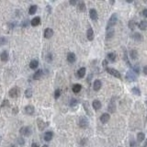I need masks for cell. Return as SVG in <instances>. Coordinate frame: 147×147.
Instances as JSON below:
<instances>
[{
  "mask_svg": "<svg viewBox=\"0 0 147 147\" xmlns=\"http://www.w3.org/2000/svg\"><path fill=\"white\" fill-rule=\"evenodd\" d=\"M39 66V62L38 60H32L31 62L29 63V67L31 69H36Z\"/></svg>",
  "mask_w": 147,
  "mask_h": 147,
  "instance_id": "22",
  "label": "cell"
},
{
  "mask_svg": "<svg viewBox=\"0 0 147 147\" xmlns=\"http://www.w3.org/2000/svg\"><path fill=\"white\" fill-rule=\"evenodd\" d=\"M6 42H7V40L5 39L4 37H2V38L0 39V45H4Z\"/></svg>",
  "mask_w": 147,
  "mask_h": 147,
  "instance_id": "40",
  "label": "cell"
},
{
  "mask_svg": "<svg viewBox=\"0 0 147 147\" xmlns=\"http://www.w3.org/2000/svg\"><path fill=\"white\" fill-rule=\"evenodd\" d=\"M31 147H39V145L37 144H31Z\"/></svg>",
  "mask_w": 147,
  "mask_h": 147,
  "instance_id": "45",
  "label": "cell"
},
{
  "mask_svg": "<svg viewBox=\"0 0 147 147\" xmlns=\"http://www.w3.org/2000/svg\"><path fill=\"white\" fill-rule=\"evenodd\" d=\"M107 59H108L110 62H115V60H116V53H115V52H110V53H108V56H107Z\"/></svg>",
  "mask_w": 147,
  "mask_h": 147,
  "instance_id": "26",
  "label": "cell"
},
{
  "mask_svg": "<svg viewBox=\"0 0 147 147\" xmlns=\"http://www.w3.org/2000/svg\"><path fill=\"white\" fill-rule=\"evenodd\" d=\"M86 37H87V39L89 41H93L94 39V31H93V29L91 28H89L87 29V32H86Z\"/></svg>",
  "mask_w": 147,
  "mask_h": 147,
  "instance_id": "19",
  "label": "cell"
},
{
  "mask_svg": "<svg viewBox=\"0 0 147 147\" xmlns=\"http://www.w3.org/2000/svg\"><path fill=\"white\" fill-rule=\"evenodd\" d=\"M109 119H110V116L108 113H104V114H102L100 116V121H101L102 123H104V124L109 121Z\"/></svg>",
  "mask_w": 147,
  "mask_h": 147,
  "instance_id": "11",
  "label": "cell"
},
{
  "mask_svg": "<svg viewBox=\"0 0 147 147\" xmlns=\"http://www.w3.org/2000/svg\"><path fill=\"white\" fill-rule=\"evenodd\" d=\"M143 15H144L145 18H147V8H146V9H144V11H143Z\"/></svg>",
  "mask_w": 147,
  "mask_h": 147,
  "instance_id": "44",
  "label": "cell"
},
{
  "mask_svg": "<svg viewBox=\"0 0 147 147\" xmlns=\"http://www.w3.org/2000/svg\"><path fill=\"white\" fill-rule=\"evenodd\" d=\"M106 71L109 74V75H113V76H115L116 78H121V75L120 74V72L119 71H117L116 69H113V68H109V67H107L106 68Z\"/></svg>",
  "mask_w": 147,
  "mask_h": 147,
  "instance_id": "3",
  "label": "cell"
},
{
  "mask_svg": "<svg viewBox=\"0 0 147 147\" xmlns=\"http://www.w3.org/2000/svg\"><path fill=\"white\" fill-rule=\"evenodd\" d=\"M85 75V67H81V68L79 69L77 73H76V75H77V77L78 78H83Z\"/></svg>",
  "mask_w": 147,
  "mask_h": 147,
  "instance_id": "15",
  "label": "cell"
},
{
  "mask_svg": "<svg viewBox=\"0 0 147 147\" xmlns=\"http://www.w3.org/2000/svg\"><path fill=\"white\" fill-rule=\"evenodd\" d=\"M24 110H25V113H26L27 115H32L33 113H34L35 108H34V107H33L32 105H28V106L25 107Z\"/></svg>",
  "mask_w": 147,
  "mask_h": 147,
  "instance_id": "8",
  "label": "cell"
},
{
  "mask_svg": "<svg viewBox=\"0 0 147 147\" xmlns=\"http://www.w3.org/2000/svg\"><path fill=\"white\" fill-rule=\"evenodd\" d=\"M113 34H114V30H113V29L107 30V38H108V39L111 38V37L113 36Z\"/></svg>",
  "mask_w": 147,
  "mask_h": 147,
  "instance_id": "34",
  "label": "cell"
},
{
  "mask_svg": "<svg viewBox=\"0 0 147 147\" xmlns=\"http://www.w3.org/2000/svg\"><path fill=\"white\" fill-rule=\"evenodd\" d=\"M20 134H22V135H24V136H29V135L31 134V132H32V130H31V128L24 126V127L20 128Z\"/></svg>",
  "mask_w": 147,
  "mask_h": 147,
  "instance_id": "4",
  "label": "cell"
},
{
  "mask_svg": "<svg viewBox=\"0 0 147 147\" xmlns=\"http://www.w3.org/2000/svg\"><path fill=\"white\" fill-rule=\"evenodd\" d=\"M5 106H7V107L9 106V102H8V100H7V99H6V100H4L3 103H2V105H1V107H2V108L5 107Z\"/></svg>",
  "mask_w": 147,
  "mask_h": 147,
  "instance_id": "38",
  "label": "cell"
},
{
  "mask_svg": "<svg viewBox=\"0 0 147 147\" xmlns=\"http://www.w3.org/2000/svg\"><path fill=\"white\" fill-rule=\"evenodd\" d=\"M130 54H131V59H133V60H136V59H137L138 53H137V52H136L135 50H131V52H130Z\"/></svg>",
  "mask_w": 147,
  "mask_h": 147,
  "instance_id": "31",
  "label": "cell"
},
{
  "mask_svg": "<svg viewBox=\"0 0 147 147\" xmlns=\"http://www.w3.org/2000/svg\"><path fill=\"white\" fill-rule=\"evenodd\" d=\"M76 60V57H75V54L74 52H69L67 54V61H68L70 63H74Z\"/></svg>",
  "mask_w": 147,
  "mask_h": 147,
  "instance_id": "10",
  "label": "cell"
},
{
  "mask_svg": "<svg viewBox=\"0 0 147 147\" xmlns=\"http://www.w3.org/2000/svg\"><path fill=\"white\" fill-rule=\"evenodd\" d=\"M79 126L81 128H86L88 126V121L87 119L85 117H81L80 118V120H79Z\"/></svg>",
  "mask_w": 147,
  "mask_h": 147,
  "instance_id": "7",
  "label": "cell"
},
{
  "mask_svg": "<svg viewBox=\"0 0 147 147\" xmlns=\"http://www.w3.org/2000/svg\"><path fill=\"white\" fill-rule=\"evenodd\" d=\"M8 58H9V55L7 53V51H3L0 54V59L2 62H7L8 61Z\"/></svg>",
  "mask_w": 147,
  "mask_h": 147,
  "instance_id": "9",
  "label": "cell"
},
{
  "mask_svg": "<svg viewBox=\"0 0 147 147\" xmlns=\"http://www.w3.org/2000/svg\"><path fill=\"white\" fill-rule=\"evenodd\" d=\"M78 9L79 11H81V12H83V11H85V4L83 2V1H80L78 3Z\"/></svg>",
  "mask_w": 147,
  "mask_h": 147,
  "instance_id": "30",
  "label": "cell"
},
{
  "mask_svg": "<svg viewBox=\"0 0 147 147\" xmlns=\"http://www.w3.org/2000/svg\"><path fill=\"white\" fill-rule=\"evenodd\" d=\"M120 147H121V146H120Z\"/></svg>",
  "mask_w": 147,
  "mask_h": 147,
  "instance_id": "49",
  "label": "cell"
},
{
  "mask_svg": "<svg viewBox=\"0 0 147 147\" xmlns=\"http://www.w3.org/2000/svg\"><path fill=\"white\" fill-rule=\"evenodd\" d=\"M61 93H62V91H61V89H56L55 92H54V98L57 99V98H59V97L61 96Z\"/></svg>",
  "mask_w": 147,
  "mask_h": 147,
  "instance_id": "36",
  "label": "cell"
},
{
  "mask_svg": "<svg viewBox=\"0 0 147 147\" xmlns=\"http://www.w3.org/2000/svg\"><path fill=\"white\" fill-rule=\"evenodd\" d=\"M136 79H137V76H136V75H135L134 72L130 71V72L127 73V75H126V80H128L129 82H133L135 81Z\"/></svg>",
  "mask_w": 147,
  "mask_h": 147,
  "instance_id": "5",
  "label": "cell"
},
{
  "mask_svg": "<svg viewBox=\"0 0 147 147\" xmlns=\"http://www.w3.org/2000/svg\"><path fill=\"white\" fill-rule=\"evenodd\" d=\"M144 138H145V135H144V132H139L137 135V141L139 143H143L144 141Z\"/></svg>",
  "mask_w": 147,
  "mask_h": 147,
  "instance_id": "28",
  "label": "cell"
},
{
  "mask_svg": "<svg viewBox=\"0 0 147 147\" xmlns=\"http://www.w3.org/2000/svg\"><path fill=\"white\" fill-rule=\"evenodd\" d=\"M92 105H93V108H95L96 110H98V109H100V108H101V107H102L101 102L99 101V100H97V99L93 101Z\"/></svg>",
  "mask_w": 147,
  "mask_h": 147,
  "instance_id": "17",
  "label": "cell"
},
{
  "mask_svg": "<svg viewBox=\"0 0 147 147\" xmlns=\"http://www.w3.org/2000/svg\"><path fill=\"white\" fill-rule=\"evenodd\" d=\"M52 35H53V30L51 28H47L44 30V37H45L46 39H50Z\"/></svg>",
  "mask_w": 147,
  "mask_h": 147,
  "instance_id": "12",
  "label": "cell"
},
{
  "mask_svg": "<svg viewBox=\"0 0 147 147\" xmlns=\"http://www.w3.org/2000/svg\"><path fill=\"white\" fill-rule=\"evenodd\" d=\"M115 110H116V104H115L114 100H111L108 105V111L112 113V112H115Z\"/></svg>",
  "mask_w": 147,
  "mask_h": 147,
  "instance_id": "21",
  "label": "cell"
},
{
  "mask_svg": "<svg viewBox=\"0 0 147 147\" xmlns=\"http://www.w3.org/2000/svg\"><path fill=\"white\" fill-rule=\"evenodd\" d=\"M132 38L134 40H136V41H139V42L143 41V36L139 32H135L134 34H132Z\"/></svg>",
  "mask_w": 147,
  "mask_h": 147,
  "instance_id": "29",
  "label": "cell"
},
{
  "mask_svg": "<svg viewBox=\"0 0 147 147\" xmlns=\"http://www.w3.org/2000/svg\"><path fill=\"white\" fill-rule=\"evenodd\" d=\"M143 72H144V74L147 75V65L144 66V69H143Z\"/></svg>",
  "mask_w": 147,
  "mask_h": 147,
  "instance_id": "43",
  "label": "cell"
},
{
  "mask_svg": "<svg viewBox=\"0 0 147 147\" xmlns=\"http://www.w3.org/2000/svg\"><path fill=\"white\" fill-rule=\"evenodd\" d=\"M146 103H147V101H146Z\"/></svg>",
  "mask_w": 147,
  "mask_h": 147,
  "instance_id": "50",
  "label": "cell"
},
{
  "mask_svg": "<svg viewBox=\"0 0 147 147\" xmlns=\"http://www.w3.org/2000/svg\"><path fill=\"white\" fill-rule=\"evenodd\" d=\"M8 95H9L10 98H18L20 96V88L18 86H14L9 90L8 92Z\"/></svg>",
  "mask_w": 147,
  "mask_h": 147,
  "instance_id": "2",
  "label": "cell"
},
{
  "mask_svg": "<svg viewBox=\"0 0 147 147\" xmlns=\"http://www.w3.org/2000/svg\"><path fill=\"white\" fill-rule=\"evenodd\" d=\"M117 15L116 14H113L112 16L110 17V19H109V20H108V25H107V30H108V29H112V27L114 26L115 24H116V22H117Z\"/></svg>",
  "mask_w": 147,
  "mask_h": 147,
  "instance_id": "1",
  "label": "cell"
},
{
  "mask_svg": "<svg viewBox=\"0 0 147 147\" xmlns=\"http://www.w3.org/2000/svg\"><path fill=\"white\" fill-rule=\"evenodd\" d=\"M47 124H48V123H45V122L42 121V120H39V121H38V127H39V129L41 131H42L43 129L47 126Z\"/></svg>",
  "mask_w": 147,
  "mask_h": 147,
  "instance_id": "23",
  "label": "cell"
},
{
  "mask_svg": "<svg viewBox=\"0 0 147 147\" xmlns=\"http://www.w3.org/2000/svg\"><path fill=\"white\" fill-rule=\"evenodd\" d=\"M42 147H49V146H48V145H43Z\"/></svg>",
  "mask_w": 147,
  "mask_h": 147,
  "instance_id": "48",
  "label": "cell"
},
{
  "mask_svg": "<svg viewBox=\"0 0 147 147\" xmlns=\"http://www.w3.org/2000/svg\"><path fill=\"white\" fill-rule=\"evenodd\" d=\"M42 75H43V71L42 69H40V70H38V71L33 75V79H34V80H39V79L42 78Z\"/></svg>",
  "mask_w": 147,
  "mask_h": 147,
  "instance_id": "14",
  "label": "cell"
},
{
  "mask_svg": "<svg viewBox=\"0 0 147 147\" xmlns=\"http://www.w3.org/2000/svg\"><path fill=\"white\" fill-rule=\"evenodd\" d=\"M83 107H84L85 112H86V114H87L88 116H93V113H92L91 108H90V105L88 104L87 101H84V102H83Z\"/></svg>",
  "mask_w": 147,
  "mask_h": 147,
  "instance_id": "6",
  "label": "cell"
},
{
  "mask_svg": "<svg viewBox=\"0 0 147 147\" xmlns=\"http://www.w3.org/2000/svg\"><path fill=\"white\" fill-rule=\"evenodd\" d=\"M70 4H71V5H75V4H76V1H70Z\"/></svg>",
  "mask_w": 147,
  "mask_h": 147,
  "instance_id": "46",
  "label": "cell"
},
{
  "mask_svg": "<svg viewBox=\"0 0 147 147\" xmlns=\"http://www.w3.org/2000/svg\"><path fill=\"white\" fill-rule=\"evenodd\" d=\"M128 26H129V28L131 29H135V27L137 26V23L135 22L134 20H131L130 22H129V24H128Z\"/></svg>",
  "mask_w": 147,
  "mask_h": 147,
  "instance_id": "32",
  "label": "cell"
},
{
  "mask_svg": "<svg viewBox=\"0 0 147 147\" xmlns=\"http://www.w3.org/2000/svg\"><path fill=\"white\" fill-rule=\"evenodd\" d=\"M81 85H79V84H75V85H73V92L74 93H79V92L81 91Z\"/></svg>",
  "mask_w": 147,
  "mask_h": 147,
  "instance_id": "24",
  "label": "cell"
},
{
  "mask_svg": "<svg viewBox=\"0 0 147 147\" xmlns=\"http://www.w3.org/2000/svg\"><path fill=\"white\" fill-rule=\"evenodd\" d=\"M146 146H147V139H146V142H145L144 144V147H146Z\"/></svg>",
  "mask_w": 147,
  "mask_h": 147,
  "instance_id": "47",
  "label": "cell"
},
{
  "mask_svg": "<svg viewBox=\"0 0 147 147\" xmlns=\"http://www.w3.org/2000/svg\"><path fill=\"white\" fill-rule=\"evenodd\" d=\"M70 105H71V107H75L77 105V100L75 99V98H72L71 99V101H70Z\"/></svg>",
  "mask_w": 147,
  "mask_h": 147,
  "instance_id": "37",
  "label": "cell"
},
{
  "mask_svg": "<svg viewBox=\"0 0 147 147\" xmlns=\"http://www.w3.org/2000/svg\"><path fill=\"white\" fill-rule=\"evenodd\" d=\"M108 60H107V59H105L104 61H103V62H102V64H103V66H104V67H107V65H108Z\"/></svg>",
  "mask_w": 147,
  "mask_h": 147,
  "instance_id": "42",
  "label": "cell"
},
{
  "mask_svg": "<svg viewBox=\"0 0 147 147\" xmlns=\"http://www.w3.org/2000/svg\"><path fill=\"white\" fill-rule=\"evenodd\" d=\"M52 137H53L52 131H47V132H45V134H44V140H45L46 142H50V141L52 139Z\"/></svg>",
  "mask_w": 147,
  "mask_h": 147,
  "instance_id": "18",
  "label": "cell"
},
{
  "mask_svg": "<svg viewBox=\"0 0 147 147\" xmlns=\"http://www.w3.org/2000/svg\"><path fill=\"white\" fill-rule=\"evenodd\" d=\"M139 28L143 30H145L147 29V21L146 20H142L140 23H139Z\"/></svg>",
  "mask_w": 147,
  "mask_h": 147,
  "instance_id": "25",
  "label": "cell"
},
{
  "mask_svg": "<svg viewBox=\"0 0 147 147\" xmlns=\"http://www.w3.org/2000/svg\"><path fill=\"white\" fill-rule=\"evenodd\" d=\"M131 147H137V143L134 140H131Z\"/></svg>",
  "mask_w": 147,
  "mask_h": 147,
  "instance_id": "41",
  "label": "cell"
},
{
  "mask_svg": "<svg viewBox=\"0 0 147 147\" xmlns=\"http://www.w3.org/2000/svg\"><path fill=\"white\" fill-rule=\"evenodd\" d=\"M25 96H26V98H31L32 97V90L30 89V88H28L26 89V91H25Z\"/></svg>",
  "mask_w": 147,
  "mask_h": 147,
  "instance_id": "33",
  "label": "cell"
},
{
  "mask_svg": "<svg viewBox=\"0 0 147 147\" xmlns=\"http://www.w3.org/2000/svg\"><path fill=\"white\" fill-rule=\"evenodd\" d=\"M37 8H38V7H37L36 5H32L31 7H29V15H34V14L36 13Z\"/></svg>",
  "mask_w": 147,
  "mask_h": 147,
  "instance_id": "27",
  "label": "cell"
},
{
  "mask_svg": "<svg viewBox=\"0 0 147 147\" xmlns=\"http://www.w3.org/2000/svg\"><path fill=\"white\" fill-rule=\"evenodd\" d=\"M18 142H19L20 145H24V144H25V142H24V139H23V138H19V139H18Z\"/></svg>",
  "mask_w": 147,
  "mask_h": 147,
  "instance_id": "39",
  "label": "cell"
},
{
  "mask_svg": "<svg viewBox=\"0 0 147 147\" xmlns=\"http://www.w3.org/2000/svg\"><path fill=\"white\" fill-rule=\"evenodd\" d=\"M89 17L93 20H98V12L96 11V9H90V11H89Z\"/></svg>",
  "mask_w": 147,
  "mask_h": 147,
  "instance_id": "16",
  "label": "cell"
},
{
  "mask_svg": "<svg viewBox=\"0 0 147 147\" xmlns=\"http://www.w3.org/2000/svg\"><path fill=\"white\" fill-rule=\"evenodd\" d=\"M132 93H133L134 95H137V96L141 95V91H140V89H139L138 87H133V88H132Z\"/></svg>",
  "mask_w": 147,
  "mask_h": 147,
  "instance_id": "35",
  "label": "cell"
},
{
  "mask_svg": "<svg viewBox=\"0 0 147 147\" xmlns=\"http://www.w3.org/2000/svg\"><path fill=\"white\" fill-rule=\"evenodd\" d=\"M30 24H31V26H33V27L39 26L40 24H41V18H40V17H35L34 19L31 20Z\"/></svg>",
  "mask_w": 147,
  "mask_h": 147,
  "instance_id": "13",
  "label": "cell"
},
{
  "mask_svg": "<svg viewBox=\"0 0 147 147\" xmlns=\"http://www.w3.org/2000/svg\"><path fill=\"white\" fill-rule=\"evenodd\" d=\"M101 86H102V83L100 80H96L94 82V90L98 91V90H99L101 88Z\"/></svg>",
  "mask_w": 147,
  "mask_h": 147,
  "instance_id": "20",
  "label": "cell"
}]
</instances>
